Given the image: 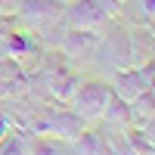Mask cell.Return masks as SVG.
Masks as SVG:
<instances>
[{
  "label": "cell",
  "instance_id": "2",
  "mask_svg": "<svg viewBox=\"0 0 155 155\" xmlns=\"http://www.w3.org/2000/svg\"><path fill=\"white\" fill-rule=\"evenodd\" d=\"M152 74H155V65H149V68H121L118 74H115L112 93L121 96L124 102H134V99H140L143 93H149Z\"/></svg>",
  "mask_w": 155,
  "mask_h": 155
},
{
  "label": "cell",
  "instance_id": "7",
  "mask_svg": "<svg viewBox=\"0 0 155 155\" xmlns=\"http://www.w3.org/2000/svg\"><path fill=\"white\" fill-rule=\"evenodd\" d=\"M78 143V149H81V155H109L112 152V146L106 143V137H102L99 130H81V137L74 140Z\"/></svg>",
  "mask_w": 155,
  "mask_h": 155
},
{
  "label": "cell",
  "instance_id": "9",
  "mask_svg": "<svg viewBox=\"0 0 155 155\" xmlns=\"http://www.w3.org/2000/svg\"><path fill=\"white\" fill-rule=\"evenodd\" d=\"M25 149H28V143H25L19 134H12V130L0 140V155H25Z\"/></svg>",
  "mask_w": 155,
  "mask_h": 155
},
{
  "label": "cell",
  "instance_id": "5",
  "mask_svg": "<svg viewBox=\"0 0 155 155\" xmlns=\"http://www.w3.org/2000/svg\"><path fill=\"white\" fill-rule=\"evenodd\" d=\"M99 44H102V37L93 34L90 28H71L62 50H65V56H93Z\"/></svg>",
  "mask_w": 155,
  "mask_h": 155
},
{
  "label": "cell",
  "instance_id": "6",
  "mask_svg": "<svg viewBox=\"0 0 155 155\" xmlns=\"http://www.w3.org/2000/svg\"><path fill=\"white\" fill-rule=\"evenodd\" d=\"M47 87H50V93H53L59 102H71L74 90H78V74H71V71H65V68H56L53 74H50Z\"/></svg>",
  "mask_w": 155,
  "mask_h": 155
},
{
  "label": "cell",
  "instance_id": "1",
  "mask_svg": "<svg viewBox=\"0 0 155 155\" xmlns=\"http://www.w3.org/2000/svg\"><path fill=\"white\" fill-rule=\"evenodd\" d=\"M109 102H112V87L109 84H102V81H78V90L71 96V106L84 118V124L102 121Z\"/></svg>",
  "mask_w": 155,
  "mask_h": 155
},
{
  "label": "cell",
  "instance_id": "11",
  "mask_svg": "<svg viewBox=\"0 0 155 155\" xmlns=\"http://www.w3.org/2000/svg\"><path fill=\"white\" fill-rule=\"evenodd\" d=\"M9 134V121H6V115H0V140H3Z\"/></svg>",
  "mask_w": 155,
  "mask_h": 155
},
{
  "label": "cell",
  "instance_id": "10",
  "mask_svg": "<svg viewBox=\"0 0 155 155\" xmlns=\"http://www.w3.org/2000/svg\"><path fill=\"white\" fill-rule=\"evenodd\" d=\"M31 155H59L53 137H34L31 140Z\"/></svg>",
  "mask_w": 155,
  "mask_h": 155
},
{
  "label": "cell",
  "instance_id": "4",
  "mask_svg": "<svg viewBox=\"0 0 155 155\" xmlns=\"http://www.w3.org/2000/svg\"><path fill=\"white\" fill-rule=\"evenodd\" d=\"M102 19H106V12H102V6L96 3V0H74V3L68 6L71 28H90L93 31Z\"/></svg>",
  "mask_w": 155,
  "mask_h": 155
},
{
  "label": "cell",
  "instance_id": "12",
  "mask_svg": "<svg viewBox=\"0 0 155 155\" xmlns=\"http://www.w3.org/2000/svg\"><path fill=\"white\" fill-rule=\"evenodd\" d=\"M143 9L149 12V16H155V0H143Z\"/></svg>",
  "mask_w": 155,
  "mask_h": 155
},
{
  "label": "cell",
  "instance_id": "3",
  "mask_svg": "<svg viewBox=\"0 0 155 155\" xmlns=\"http://www.w3.org/2000/svg\"><path fill=\"white\" fill-rule=\"evenodd\" d=\"M84 130V118L78 112H53L50 118L37 121V134H47L53 140H78Z\"/></svg>",
  "mask_w": 155,
  "mask_h": 155
},
{
  "label": "cell",
  "instance_id": "13",
  "mask_svg": "<svg viewBox=\"0 0 155 155\" xmlns=\"http://www.w3.org/2000/svg\"><path fill=\"white\" fill-rule=\"evenodd\" d=\"M149 93H155V74H152V87H149Z\"/></svg>",
  "mask_w": 155,
  "mask_h": 155
},
{
  "label": "cell",
  "instance_id": "8",
  "mask_svg": "<svg viewBox=\"0 0 155 155\" xmlns=\"http://www.w3.org/2000/svg\"><path fill=\"white\" fill-rule=\"evenodd\" d=\"M124 143L134 155H155V143L146 137V130H140V127H124Z\"/></svg>",
  "mask_w": 155,
  "mask_h": 155
},
{
  "label": "cell",
  "instance_id": "14",
  "mask_svg": "<svg viewBox=\"0 0 155 155\" xmlns=\"http://www.w3.org/2000/svg\"><path fill=\"white\" fill-rule=\"evenodd\" d=\"M115 3H118V6H124V3H127V0H115Z\"/></svg>",
  "mask_w": 155,
  "mask_h": 155
}]
</instances>
